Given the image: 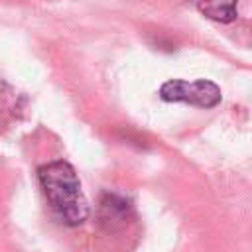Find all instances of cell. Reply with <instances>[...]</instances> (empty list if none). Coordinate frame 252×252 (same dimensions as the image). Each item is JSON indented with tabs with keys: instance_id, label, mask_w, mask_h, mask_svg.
Returning <instances> with one entry per match:
<instances>
[{
	"instance_id": "1",
	"label": "cell",
	"mask_w": 252,
	"mask_h": 252,
	"mask_svg": "<svg viewBox=\"0 0 252 252\" xmlns=\"http://www.w3.org/2000/svg\"><path fill=\"white\" fill-rule=\"evenodd\" d=\"M41 191L53 215L67 226H77L87 220L89 205L81 191V181L69 161L57 159L37 169Z\"/></svg>"
},
{
	"instance_id": "2",
	"label": "cell",
	"mask_w": 252,
	"mask_h": 252,
	"mask_svg": "<svg viewBox=\"0 0 252 252\" xmlns=\"http://www.w3.org/2000/svg\"><path fill=\"white\" fill-rule=\"evenodd\" d=\"M159 98L167 102H187L199 108H213L220 102V89L207 79L183 81L171 79L159 87Z\"/></svg>"
},
{
	"instance_id": "3",
	"label": "cell",
	"mask_w": 252,
	"mask_h": 252,
	"mask_svg": "<svg viewBox=\"0 0 252 252\" xmlns=\"http://www.w3.org/2000/svg\"><path fill=\"white\" fill-rule=\"evenodd\" d=\"M132 217V205L124 195L118 193H104L98 201L96 219L98 224L106 230H118L126 226V222Z\"/></svg>"
},
{
	"instance_id": "4",
	"label": "cell",
	"mask_w": 252,
	"mask_h": 252,
	"mask_svg": "<svg viewBox=\"0 0 252 252\" xmlns=\"http://www.w3.org/2000/svg\"><path fill=\"white\" fill-rule=\"evenodd\" d=\"M197 8L205 18L220 24H230L238 18V0H199Z\"/></svg>"
}]
</instances>
